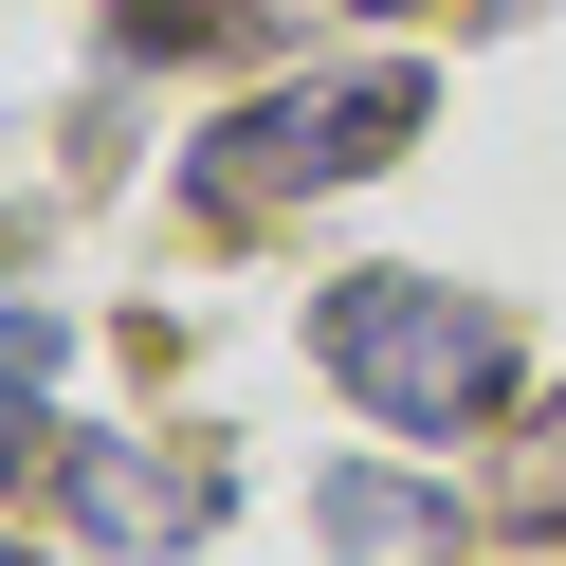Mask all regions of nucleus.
Masks as SVG:
<instances>
[{
    "label": "nucleus",
    "instance_id": "39448f33",
    "mask_svg": "<svg viewBox=\"0 0 566 566\" xmlns=\"http://www.w3.org/2000/svg\"><path fill=\"white\" fill-rule=\"evenodd\" d=\"M55 457V311H0V475Z\"/></svg>",
    "mask_w": 566,
    "mask_h": 566
},
{
    "label": "nucleus",
    "instance_id": "f257e3e1",
    "mask_svg": "<svg viewBox=\"0 0 566 566\" xmlns=\"http://www.w3.org/2000/svg\"><path fill=\"white\" fill-rule=\"evenodd\" d=\"M311 347H329V384L366 420H402V439H475V420L512 402V311L457 293V274H347V293L311 311Z\"/></svg>",
    "mask_w": 566,
    "mask_h": 566
},
{
    "label": "nucleus",
    "instance_id": "0eeeda50",
    "mask_svg": "<svg viewBox=\"0 0 566 566\" xmlns=\"http://www.w3.org/2000/svg\"><path fill=\"white\" fill-rule=\"evenodd\" d=\"M0 566H38V548H0Z\"/></svg>",
    "mask_w": 566,
    "mask_h": 566
},
{
    "label": "nucleus",
    "instance_id": "423d86ee",
    "mask_svg": "<svg viewBox=\"0 0 566 566\" xmlns=\"http://www.w3.org/2000/svg\"><path fill=\"white\" fill-rule=\"evenodd\" d=\"M493 530H566V402L530 420L512 457H493Z\"/></svg>",
    "mask_w": 566,
    "mask_h": 566
},
{
    "label": "nucleus",
    "instance_id": "f03ea898",
    "mask_svg": "<svg viewBox=\"0 0 566 566\" xmlns=\"http://www.w3.org/2000/svg\"><path fill=\"white\" fill-rule=\"evenodd\" d=\"M402 128H420V74H311V92H256L238 128H201V201H220V220H274V201H311V184L402 165Z\"/></svg>",
    "mask_w": 566,
    "mask_h": 566
},
{
    "label": "nucleus",
    "instance_id": "7ed1b4c3",
    "mask_svg": "<svg viewBox=\"0 0 566 566\" xmlns=\"http://www.w3.org/2000/svg\"><path fill=\"white\" fill-rule=\"evenodd\" d=\"M55 493H74L92 548H184V530H220V457H147V439H55Z\"/></svg>",
    "mask_w": 566,
    "mask_h": 566
},
{
    "label": "nucleus",
    "instance_id": "20e7f679",
    "mask_svg": "<svg viewBox=\"0 0 566 566\" xmlns=\"http://www.w3.org/2000/svg\"><path fill=\"white\" fill-rule=\"evenodd\" d=\"M439 530H457V512H439L420 475H329V548H347V566H420Z\"/></svg>",
    "mask_w": 566,
    "mask_h": 566
}]
</instances>
